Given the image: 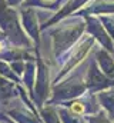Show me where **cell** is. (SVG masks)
Segmentation results:
<instances>
[{"label": "cell", "mask_w": 114, "mask_h": 123, "mask_svg": "<svg viewBox=\"0 0 114 123\" xmlns=\"http://www.w3.org/2000/svg\"><path fill=\"white\" fill-rule=\"evenodd\" d=\"M73 109H74L76 112H81V109H83V107H81V106H79V105H76V106H73Z\"/></svg>", "instance_id": "cell-1"}, {"label": "cell", "mask_w": 114, "mask_h": 123, "mask_svg": "<svg viewBox=\"0 0 114 123\" xmlns=\"http://www.w3.org/2000/svg\"><path fill=\"white\" fill-rule=\"evenodd\" d=\"M46 1H51V0H46Z\"/></svg>", "instance_id": "cell-2"}]
</instances>
